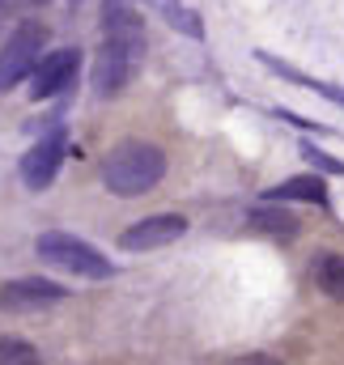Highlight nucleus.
<instances>
[{"mask_svg":"<svg viewBox=\"0 0 344 365\" xmlns=\"http://www.w3.org/2000/svg\"><path fill=\"white\" fill-rule=\"evenodd\" d=\"M34 251H39V259H47L51 268L73 272V276H81V280H111V276H115L111 259H106L98 247H89L86 238L64 234V230H43V234L34 238Z\"/></svg>","mask_w":344,"mask_h":365,"instance_id":"7ed1b4c3","label":"nucleus"},{"mask_svg":"<svg viewBox=\"0 0 344 365\" xmlns=\"http://www.w3.org/2000/svg\"><path fill=\"white\" fill-rule=\"evenodd\" d=\"M234 365H285V361H276V357H268V353H256V357H247V361H234Z\"/></svg>","mask_w":344,"mask_h":365,"instance_id":"2eb2a0df","label":"nucleus"},{"mask_svg":"<svg viewBox=\"0 0 344 365\" xmlns=\"http://www.w3.org/2000/svg\"><path fill=\"white\" fill-rule=\"evenodd\" d=\"M187 234V217L178 212H158V217H141L132 221L123 234H119V247L123 251H158V247H171Z\"/></svg>","mask_w":344,"mask_h":365,"instance_id":"0eeeda50","label":"nucleus"},{"mask_svg":"<svg viewBox=\"0 0 344 365\" xmlns=\"http://www.w3.org/2000/svg\"><path fill=\"white\" fill-rule=\"evenodd\" d=\"M73 4H81V0H73Z\"/></svg>","mask_w":344,"mask_h":365,"instance_id":"dca6fc26","label":"nucleus"},{"mask_svg":"<svg viewBox=\"0 0 344 365\" xmlns=\"http://www.w3.org/2000/svg\"><path fill=\"white\" fill-rule=\"evenodd\" d=\"M153 9L171 21L174 30H183V34H191V38H204V26H200V13L196 9H187L183 0H153Z\"/></svg>","mask_w":344,"mask_h":365,"instance_id":"f8f14e48","label":"nucleus"},{"mask_svg":"<svg viewBox=\"0 0 344 365\" xmlns=\"http://www.w3.org/2000/svg\"><path fill=\"white\" fill-rule=\"evenodd\" d=\"M315 284L332 302H344V255H319L315 259Z\"/></svg>","mask_w":344,"mask_h":365,"instance_id":"9b49d317","label":"nucleus"},{"mask_svg":"<svg viewBox=\"0 0 344 365\" xmlns=\"http://www.w3.org/2000/svg\"><path fill=\"white\" fill-rule=\"evenodd\" d=\"M302 153H306L319 170H328V175H344V162H336L332 153H323V149H315V145H302Z\"/></svg>","mask_w":344,"mask_h":365,"instance_id":"4468645a","label":"nucleus"},{"mask_svg":"<svg viewBox=\"0 0 344 365\" xmlns=\"http://www.w3.org/2000/svg\"><path fill=\"white\" fill-rule=\"evenodd\" d=\"M149 34L145 17L132 9V0H106L102 4V43L93 56V98H119L128 90L141 68H145Z\"/></svg>","mask_w":344,"mask_h":365,"instance_id":"f257e3e1","label":"nucleus"},{"mask_svg":"<svg viewBox=\"0 0 344 365\" xmlns=\"http://www.w3.org/2000/svg\"><path fill=\"white\" fill-rule=\"evenodd\" d=\"M162 179H166V153L149 140H119L102 162V182L119 200L149 195Z\"/></svg>","mask_w":344,"mask_h":365,"instance_id":"f03ea898","label":"nucleus"},{"mask_svg":"<svg viewBox=\"0 0 344 365\" xmlns=\"http://www.w3.org/2000/svg\"><path fill=\"white\" fill-rule=\"evenodd\" d=\"M64 297H69V289L60 280H47V276H17V280L0 284V310H13V314H34V310H47Z\"/></svg>","mask_w":344,"mask_h":365,"instance_id":"423d86ee","label":"nucleus"},{"mask_svg":"<svg viewBox=\"0 0 344 365\" xmlns=\"http://www.w3.org/2000/svg\"><path fill=\"white\" fill-rule=\"evenodd\" d=\"M64 158H69V132L56 123L51 132H43V136L26 149V158H21V182H26L30 191L51 187L56 175H60V166H64Z\"/></svg>","mask_w":344,"mask_h":365,"instance_id":"39448f33","label":"nucleus"},{"mask_svg":"<svg viewBox=\"0 0 344 365\" xmlns=\"http://www.w3.org/2000/svg\"><path fill=\"white\" fill-rule=\"evenodd\" d=\"M268 200H272V204H285V200H302V204H328V187H323V179H315V175H298V179L276 182V187L268 191Z\"/></svg>","mask_w":344,"mask_h":365,"instance_id":"1a4fd4ad","label":"nucleus"},{"mask_svg":"<svg viewBox=\"0 0 344 365\" xmlns=\"http://www.w3.org/2000/svg\"><path fill=\"white\" fill-rule=\"evenodd\" d=\"M251 225L263 230L268 238H285V242H289V238H298V221H293L285 208H272V204H263V208L251 212Z\"/></svg>","mask_w":344,"mask_h":365,"instance_id":"9d476101","label":"nucleus"},{"mask_svg":"<svg viewBox=\"0 0 344 365\" xmlns=\"http://www.w3.org/2000/svg\"><path fill=\"white\" fill-rule=\"evenodd\" d=\"M77 68H81V51H77V47H56V51H47L43 64L34 68V90H30V98L43 102V98L64 93L69 86H73Z\"/></svg>","mask_w":344,"mask_h":365,"instance_id":"6e6552de","label":"nucleus"},{"mask_svg":"<svg viewBox=\"0 0 344 365\" xmlns=\"http://www.w3.org/2000/svg\"><path fill=\"white\" fill-rule=\"evenodd\" d=\"M47 56V26L26 17L9 30L4 47H0V93L17 90L26 77H34V68L43 64Z\"/></svg>","mask_w":344,"mask_h":365,"instance_id":"20e7f679","label":"nucleus"},{"mask_svg":"<svg viewBox=\"0 0 344 365\" xmlns=\"http://www.w3.org/2000/svg\"><path fill=\"white\" fill-rule=\"evenodd\" d=\"M0 365H43V353L21 336H0Z\"/></svg>","mask_w":344,"mask_h":365,"instance_id":"ddd939ff","label":"nucleus"}]
</instances>
